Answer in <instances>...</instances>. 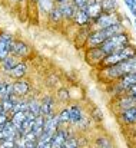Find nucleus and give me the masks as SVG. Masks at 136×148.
I'll return each mask as SVG.
<instances>
[{
	"label": "nucleus",
	"instance_id": "41",
	"mask_svg": "<svg viewBox=\"0 0 136 148\" xmlns=\"http://www.w3.org/2000/svg\"><path fill=\"white\" fill-rule=\"evenodd\" d=\"M36 1H37V0H36Z\"/></svg>",
	"mask_w": 136,
	"mask_h": 148
},
{
	"label": "nucleus",
	"instance_id": "19",
	"mask_svg": "<svg viewBox=\"0 0 136 148\" xmlns=\"http://www.w3.org/2000/svg\"><path fill=\"white\" fill-rule=\"evenodd\" d=\"M100 6H102V10L106 12V13H115L119 7V3L116 0H102L100 1Z\"/></svg>",
	"mask_w": 136,
	"mask_h": 148
},
{
	"label": "nucleus",
	"instance_id": "25",
	"mask_svg": "<svg viewBox=\"0 0 136 148\" xmlns=\"http://www.w3.org/2000/svg\"><path fill=\"white\" fill-rule=\"evenodd\" d=\"M59 118H60V122H62V124H70V112H69V106L63 108V109L59 112Z\"/></svg>",
	"mask_w": 136,
	"mask_h": 148
},
{
	"label": "nucleus",
	"instance_id": "39",
	"mask_svg": "<svg viewBox=\"0 0 136 148\" xmlns=\"http://www.w3.org/2000/svg\"><path fill=\"white\" fill-rule=\"evenodd\" d=\"M0 85H1V81H0Z\"/></svg>",
	"mask_w": 136,
	"mask_h": 148
},
{
	"label": "nucleus",
	"instance_id": "40",
	"mask_svg": "<svg viewBox=\"0 0 136 148\" xmlns=\"http://www.w3.org/2000/svg\"><path fill=\"white\" fill-rule=\"evenodd\" d=\"M99 1H102V0H99Z\"/></svg>",
	"mask_w": 136,
	"mask_h": 148
},
{
	"label": "nucleus",
	"instance_id": "36",
	"mask_svg": "<svg viewBox=\"0 0 136 148\" xmlns=\"http://www.w3.org/2000/svg\"><path fill=\"white\" fill-rule=\"evenodd\" d=\"M133 3H135V6H136V0H133Z\"/></svg>",
	"mask_w": 136,
	"mask_h": 148
},
{
	"label": "nucleus",
	"instance_id": "11",
	"mask_svg": "<svg viewBox=\"0 0 136 148\" xmlns=\"http://www.w3.org/2000/svg\"><path fill=\"white\" fill-rule=\"evenodd\" d=\"M59 9H60V12H62V14H63V19H73V16H75V13H76V6L73 4V3H69V1H66V3H60L59 4Z\"/></svg>",
	"mask_w": 136,
	"mask_h": 148
},
{
	"label": "nucleus",
	"instance_id": "18",
	"mask_svg": "<svg viewBox=\"0 0 136 148\" xmlns=\"http://www.w3.org/2000/svg\"><path fill=\"white\" fill-rule=\"evenodd\" d=\"M26 119H27L26 118V112H14V114L10 115V121L13 122V125L17 128L19 132H20V130H22V127H23Z\"/></svg>",
	"mask_w": 136,
	"mask_h": 148
},
{
	"label": "nucleus",
	"instance_id": "24",
	"mask_svg": "<svg viewBox=\"0 0 136 148\" xmlns=\"http://www.w3.org/2000/svg\"><path fill=\"white\" fill-rule=\"evenodd\" d=\"M49 17H50V20L52 22H62V19H63V14H62V12H60V9L59 7H54L50 13H49Z\"/></svg>",
	"mask_w": 136,
	"mask_h": 148
},
{
	"label": "nucleus",
	"instance_id": "22",
	"mask_svg": "<svg viewBox=\"0 0 136 148\" xmlns=\"http://www.w3.org/2000/svg\"><path fill=\"white\" fill-rule=\"evenodd\" d=\"M54 1L56 0H37V4L43 13H50L54 9Z\"/></svg>",
	"mask_w": 136,
	"mask_h": 148
},
{
	"label": "nucleus",
	"instance_id": "6",
	"mask_svg": "<svg viewBox=\"0 0 136 148\" xmlns=\"http://www.w3.org/2000/svg\"><path fill=\"white\" fill-rule=\"evenodd\" d=\"M119 121L122 124H126V125H135L136 124V106H132V108L125 109V111H120Z\"/></svg>",
	"mask_w": 136,
	"mask_h": 148
},
{
	"label": "nucleus",
	"instance_id": "10",
	"mask_svg": "<svg viewBox=\"0 0 136 148\" xmlns=\"http://www.w3.org/2000/svg\"><path fill=\"white\" fill-rule=\"evenodd\" d=\"M26 72H27V65H26L24 62H19V63L9 72V76L13 78V79H16V81H19V79H23V76L26 75Z\"/></svg>",
	"mask_w": 136,
	"mask_h": 148
},
{
	"label": "nucleus",
	"instance_id": "15",
	"mask_svg": "<svg viewBox=\"0 0 136 148\" xmlns=\"http://www.w3.org/2000/svg\"><path fill=\"white\" fill-rule=\"evenodd\" d=\"M32 132L37 137V140L43 135V132H45V116H43V115H39V116L35 119Z\"/></svg>",
	"mask_w": 136,
	"mask_h": 148
},
{
	"label": "nucleus",
	"instance_id": "33",
	"mask_svg": "<svg viewBox=\"0 0 136 148\" xmlns=\"http://www.w3.org/2000/svg\"><path fill=\"white\" fill-rule=\"evenodd\" d=\"M26 148H36L37 147V141H24Z\"/></svg>",
	"mask_w": 136,
	"mask_h": 148
},
{
	"label": "nucleus",
	"instance_id": "14",
	"mask_svg": "<svg viewBox=\"0 0 136 148\" xmlns=\"http://www.w3.org/2000/svg\"><path fill=\"white\" fill-rule=\"evenodd\" d=\"M73 20L79 26H85V25H88V23L92 22V19L89 17V14L86 13L85 9H78L76 13H75V16H73Z\"/></svg>",
	"mask_w": 136,
	"mask_h": 148
},
{
	"label": "nucleus",
	"instance_id": "34",
	"mask_svg": "<svg viewBox=\"0 0 136 148\" xmlns=\"http://www.w3.org/2000/svg\"><path fill=\"white\" fill-rule=\"evenodd\" d=\"M128 94H129V95H132V97H136V85H133V86H131V88H129Z\"/></svg>",
	"mask_w": 136,
	"mask_h": 148
},
{
	"label": "nucleus",
	"instance_id": "20",
	"mask_svg": "<svg viewBox=\"0 0 136 148\" xmlns=\"http://www.w3.org/2000/svg\"><path fill=\"white\" fill-rule=\"evenodd\" d=\"M13 95V84L12 82H1L0 85V101Z\"/></svg>",
	"mask_w": 136,
	"mask_h": 148
},
{
	"label": "nucleus",
	"instance_id": "28",
	"mask_svg": "<svg viewBox=\"0 0 136 148\" xmlns=\"http://www.w3.org/2000/svg\"><path fill=\"white\" fill-rule=\"evenodd\" d=\"M96 147L97 148H112L110 147V143L106 140V138H99L96 141Z\"/></svg>",
	"mask_w": 136,
	"mask_h": 148
},
{
	"label": "nucleus",
	"instance_id": "2",
	"mask_svg": "<svg viewBox=\"0 0 136 148\" xmlns=\"http://www.w3.org/2000/svg\"><path fill=\"white\" fill-rule=\"evenodd\" d=\"M93 22L96 23V26H97L99 29L110 27V26H113V25H116V23H120L119 16L116 14V12H115V13H106V12H102V13L93 20Z\"/></svg>",
	"mask_w": 136,
	"mask_h": 148
},
{
	"label": "nucleus",
	"instance_id": "32",
	"mask_svg": "<svg viewBox=\"0 0 136 148\" xmlns=\"http://www.w3.org/2000/svg\"><path fill=\"white\" fill-rule=\"evenodd\" d=\"M9 119H10L9 114H1V115H0V128H1V127H4V124H6Z\"/></svg>",
	"mask_w": 136,
	"mask_h": 148
},
{
	"label": "nucleus",
	"instance_id": "17",
	"mask_svg": "<svg viewBox=\"0 0 136 148\" xmlns=\"http://www.w3.org/2000/svg\"><path fill=\"white\" fill-rule=\"evenodd\" d=\"M105 56H106V53L100 49V48H89L88 55H86L88 60H90L92 59V62H97V63H100V62L103 60Z\"/></svg>",
	"mask_w": 136,
	"mask_h": 148
},
{
	"label": "nucleus",
	"instance_id": "38",
	"mask_svg": "<svg viewBox=\"0 0 136 148\" xmlns=\"http://www.w3.org/2000/svg\"><path fill=\"white\" fill-rule=\"evenodd\" d=\"M135 134H136V128H135Z\"/></svg>",
	"mask_w": 136,
	"mask_h": 148
},
{
	"label": "nucleus",
	"instance_id": "27",
	"mask_svg": "<svg viewBox=\"0 0 136 148\" xmlns=\"http://www.w3.org/2000/svg\"><path fill=\"white\" fill-rule=\"evenodd\" d=\"M16 145H17V141L16 140H12V138H7V140L0 141V148H16Z\"/></svg>",
	"mask_w": 136,
	"mask_h": 148
},
{
	"label": "nucleus",
	"instance_id": "1",
	"mask_svg": "<svg viewBox=\"0 0 136 148\" xmlns=\"http://www.w3.org/2000/svg\"><path fill=\"white\" fill-rule=\"evenodd\" d=\"M129 35L128 33H125V32H122V33H118V35H115V36H112L110 39H107L102 46H99L100 49L103 50L106 55H110V53H113L115 50L120 49V48H123V46H126V45H129Z\"/></svg>",
	"mask_w": 136,
	"mask_h": 148
},
{
	"label": "nucleus",
	"instance_id": "23",
	"mask_svg": "<svg viewBox=\"0 0 136 148\" xmlns=\"http://www.w3.org/2000/svg\"><path fill=\"white\" fill-rule=\"evenodd\" d=\"M40 106H42V102H39L37 99H29V109L27 111H30L36 116H39V115H42L40 114Z\"/></svg>",
	"mask_w": 136,
	"mask_h": 148
},
{
	"label": "nucleus",
	"instance_id": "29",
	"mask_svg": "<svg viewBox=\"0 0 136 148\" xmlns=\"http://www.w3.org/2000/svg\"><path fill=\"white\" fill-rule=\"evenodd\" d=\"M57 97H59L60 101H67L69 99V91L65 89V88H62V89L57 91Z\"/></svg>",
	"mask_w": 136,
	"mask_h": 148
},
{
	"label": "nucleus",
	"instance_id": "16",
	"mask_svg": "<svg viewBox=\"0 0 136 148\" xmlns=\"http://www.w3.org/2000/svg\"><path fill=\"white\" fill-rule=\"evenodd\" d=\"M53 106H54V101L52 97H45L43 101H42V106H40V114L43 116H47V115H52L53 114Z\"/></svg>",
	"mask_w": 136,
	"mask_h": 148
},
{
	"label": "nucleus",
	"instance_id": "3",
	"mask_svg": "<svg viewBox=\"0 0 136 148\" xmlns=\"http://www.w3.org/2000/svg\"><path fill=\"white\" fill-rule=\"evenodd\" d=\"M12 42H13V38L9 33L0 35V62H3L7 56H10Z\"/></svg>",
	"mask_w": 136,
	"mask_h": 148
},
{
	"label": "nucleus",
	"instance_id": "37",
	"mask_svg": "<svg viewBox=\"0 0 136 148\" xmlns=\"http://www.w3.org/2000/svg\"><path fill=\"white\" fill-rule=\"evenodd\" d=\"M135 26H136V19H135Z\"/></svg>",
	"mask_w": 136,
	"mask_h": 148
},
{
	"label": "nucleus",
	"instance_id": "12",
	"mask_svg": "<svg viewBox=\"0 0 136 148\" xmlns=\"http://www.w3.org/2000/svg\"><path fill=\"white\" fill-rule=\"evenodd\" d=\"M119 66H120V69L123 72V76L128 75V73H136V56L120 62Z\"/></svg>",
	"mask_w": 136,
	"mask_h": 148
},
{
	"label": "nucleus",
	"instance_id": "7",
	"mask_svg": "<svg viewBox=\"0 0 136 148\" xmlns=\"http://www.w3.org/2000/svg\"><path fill=\"white\" fill-rule=\"evenodd\" d=\"M30 91V85L29 82L23 81V79H19V81H14L13 82V95L14 97H26Z\"/></svg>",
	"mask_w": 136,
	"mask_h": 148
},
{
	"label": "nucleus",
	"instance_id": "5",
	"mask_svg": "<svg viewBox=\"0 0 136 148\" xmlns=\"http://www.w3.org/2000/svg\"><path fill=\"white\" fill-rule=\"evenodd\" d=\"M67 137H69L67 132H66L65 130L59 128V130L53 134V137H52V140H50V148H62L65 145Z\"/></svg>",
	"mask_w": 136,
	"mask_h": 148
},
{
	"label": "nucleus",
	"instance_id": "31",
	"mask_svg": "<svg viewBox=\"0 0 136 148\" xmlns=\"http://www.w3.org/2000/svg\"><path fill=\"white\" fill-rule=\"evenodd\" d=\"M36 148H50V141H46V140H37V147Z\"/></svg>",
	"mask_w": 136,
	"mask_h": 148
},
{
	"label": "nucleus",
	"instance_id": "9",
	"mask_svg": "<svg viewBox=\"0 0 136 148\" xmlns=\"http://www.w3.org/2000/svg\"><path fill=\"white\" fill-rule=\"evenodd\" d=\"M85 10H86V13L89 14V17L92 19V22H93V20H95L102 12H103L99 0H90V1L88 3V6L85 7Z\"/></svg>",
	"mask_w": 136,
	"mask_h": 148
},
{
	"label": "nucleus",
	"instance_id": "13",
	"mask_svg": "<svg viewBox=\"0 0 136 148\" xmlns=\"http://www.w3.org/2000/svg\"><path fill=\"white\" fill-rule=\"evenodd\" d=\"M69 112H70V124H79L83 121V112L79 105H70Z\"/></svg>",
	"mask_w": 136,
	"mask_h": 148
},
{
	"label": "nucleus",
	"instance_id": "35",
	"mask_svg": "<svg viewBox=\"0 0 136 148\" xmlns=\"http://www.w3.org/2000/svg\"><path fill=\"white\" fill-rule=\"evenodd\" d=\"M56 1L60 4V3H66V1H69V0H56Z\"/></svg>",
	"mask_w": 136,
	"mask_h": 148
},
{
	"label": "nucleus",
	"instance_id": "26",
	"mask_svg": "<svg viewBox=\"0 0 136 148\" xmlns=\"http://www.w3.org/2000/svg\"><path fill=\"white\" fill-rule=\"evenodd\" d=\"M63 148H80V144H79V141L75 137H67Z\"/></svg>",
	"mask_w": 136,
	"mask_h": 148
},
{
	"label": "nucleus",
	"instance_id": "8",
	"mask_svg": "<svg viewBox=\"0 0 136 148\" xmlns=\"http://www.w3.org/2000/svg\"><path fill=\"white\" fill-rule=\"evenodd\" d=\"M116 105H118L119 111H125V109H129L132 106H136V97H132L126 92V95H122L118 99Z\"/></svg>",
	"mask_w": 136,
	"mask_h": 148
},
{
	"label": "nucleus",
	"instance_id": "30",
	"mask_svg": "<svg viewBox=\"0 0 136 148\" xmlns=\"http://www.w3.org/2000/svg\"><path fill=\"white\" fill-rule=\"evenodd\" d=\"M89 1L90 0H72V3L76 6V9H85Z\"/></svg>",
	"mask_w": 136,
	"mask_h": 148
},
{
	"label": "nucleus",
	"instance_id": "21",
	"mask_svg": "<svg viewBox=\"0 0 136 148\" xmlns=\"http://www.w3.org/2000/svg\"><path fill=\"white\" fill-rule=\"evenodd\" d=\"M17 63H19V62L16 60V58H14L13 55H10V56H7V58H6V59L1 62V68H3V69H4L7 73H9V72H10V71H12V69H13V68H14Z\"/></svg>",
	"mask_w": 136,
	"mask_h": 148
},
{
	"label": "nucleus",
	"instance_id": "4",
	"mask_svg": "<svg viewBox=\"0 0 136 148\" xmlns=\"http://www.w3.org/2000/svg\"><path fill=\"white\" fill-rule=\"evenodd\" d=\"M29 46L20 40H13L12 42V46H10V53L14 56V58H24L29 55Z\"/></svg>",
	"mask_w": 136,
	"mask_h": 148
}]
</instances>
